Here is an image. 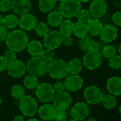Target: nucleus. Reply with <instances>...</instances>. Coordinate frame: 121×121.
<instances>
[{"mask_svg": "<svg viewBox=\"0 0 121 121\" xmlns=\"http://www.w3.org/2000/svg\"><path fill=\"white\" fill-rule=\"evenodd\" d=\"M88 33L91 36H97L100 34L103 28V24L99 18H91L86 23Z\"/></svg>", "mask_w": 121, "mask_h": 121, "instance_id": "412c9836", "label": "nucleus"}, {"mask_svg": "<svg viewBox=\"0 0 121 121\" xmlns=\"http://www.w3.org/2000/svg\"><path fill=\"white\" fill-rule=\"evenodd\" d=\"M6 35H7V29L3 25H0V43L5 40Z\"/></svg>", "mask_w": 121, "mask_h": 121, "instance_id": "37998d69", "label": "nucleus"}, {"mask_svg": "<svg viewBox=\"0 0 121 121\" xmlns=\"http://www.w3.org/2000/svg\"><path fill=\"white\" fill-rule=\"evenodd\" d=\"M4 21V16L0 14V25H3Z\"/></svg>", "mask_w": 121, "mask_h": 121, "instance_id": "49530a36", "label": "nucleus"}, {"mask_svg": "<svg viewBox=\"0 0 121 121\" xmlns=\"http://www.w3.org/2000/svg\"><path fill=\"white\" fill-rule=\"evenodd\" d=\"M1 96H0V105H1Z\"/></svg>", "mask_w": 121, "mask_h": 121, "instance_id": "6e6d98bb", "label": "nucleus"}, {"mask_svg": "<svg viewBox=\"0 0 121 121\" xmlns=\"http://www.w3.org/2000/svg\"><path fill=\"white\" fill-rule=\"evenodd\" d=\"M27 50L28 52L32 57H38L40 56L43 51V46L42 43L36 40H33L28 43L27 45Z\"/></svg>", "mask_w": 121, "mask_h": 121, "instance_id": "4be33fe9", "label": "nucleus"}, {"mask_svg": "<svg viewBox=\"0 0 121 121\" xmlns=\"http://www.w3.org/2000/svg\"><path fill=\"white\" fill-rule=\"evenodd\" d=\"M13 121H25V119H24V117L23 116L18 115L13 118Z\"/></svg>", "mask_w": 121, "mask_h": 121, "instance_id": "a18cd8bd", "label": "nucleus"}, {"mask_svg": "<svg viewBox=\"0 0 121 121\" xmlns=\"http://www.w3.org/2000/svg\"><path fill=\"white\" fill-rule=\"evenodd\" d=\"M67 72L69 75H75L81 72L83 68L82 62L78 58L72 59L67 64Z\"/></svg>", "mask_w": 121, "mask_h": 121, "instance_id": "5701e85b", "label": "nucleus"}, {"mask_svg": "<svg viewBox=\"0 0 121 121\" xmlns=\"http://www.w3.org/2000/svg\"><path fill=\"white\" fill-rule=\"evenodd\" d=\"M35 95L43 103H49L52 101L55 93L53 90L52 85L49 83L43 82L38 84V86L35 88Z\"/></svg>", "mask_w": 121, "mask_h": 121, "instance_id": "423d86ee", "label": "nucleus"}, {"mask_svg": "<svg viewBox=\"0 0 121 121\" xmlns=\"http://www.w3.org/2000/svg\"><path fill=\"white\" fill-rule=\"evenodd\" d=\"M112 21L114 23L116 26H120L121 25V11H116L114 13L111 17Z\"/></svg>", "mask_w": 121, "mask_h": 121, "instance_id": "79ce46f5", "label": "nucleus"}, {"mask_svg": "<svg viewBox=\"0 0 121 121\" xmlns=\"http://www.w3.org/2000/svg\"><path fill=\"white\" fill-rule=\"evenodd\" d=\"M62 44V35L57 30L49 31V33L44 36L43 45L50 50H55Z\"/></svg>", "mask_w": 121, "mask_h": 121, "instance_id": "9b49d317", "label": "nucleus"}, {"mask_svg": "<svg viewBox=\"0 0 121 121\" xmlns=\"http://www.w3.org/2000/svg\"><path fill=\"white\" fill-rule=\"evenodd\" d=\"M69 121H77V120H75V119H73V118H72V119H70Z\"/></svg>", "mask_w": 121, "mask_h": 121, "instance_id": "864d4df0", "label": "nucleus"}, {"mask_svg": "<svg viewBox=\"0 0 121 121\" xmlns=\"http://www.w3.org/2000/svg\"><path fill=\"white\" fill-rule=\"evenodd\" d=\"M65 89L68 92H76L80 90L84 84L83 79L78 74L69 75L64 82Z\"/></svg>", "mask_w": 121, "mask_h": 121, "instance_id": "4468645a", "label": "nucleus"}, {"mask_svg": "<svg viewBox=\"0 0 121 121\" xmlns=\"http://www.w3.org/2000/svg\"><path fill=\"white\" fill-rule=\"evenodd\" d=\"M52 88H53V90L55 94H58V93L65 91L66 90L64 82H62V81H59V82H57L56 83H55L54 85L52 86Z\"/></svg>", "mask_w": 121, "mask_h": 121, "instance_id": "58836bf2", "label": "nucleus"}, {"mask_svg": "<svg viewBox=\"0 0 121 121\" xmlns=\"http://www.w3.org/2000/svg\"><path fill=\"white\" fill-rule=\"evenodd\" d=\"M55 53L52 50L46 48L45 50H43L42 54L40 55V57L47 63L50 62L54 59Z\"/></svg>", "mask_w": 121, "mask_h": 121, "instance_id": "c9c22d12", "label": "nucleus"}, {"mask_svg": "<svg viewBox=\"0 0 121 121\" xmlns=\"http://www.w3.org/2000/svg\"><path fill=\"white\" fill-rule=\"evenodd\" d=\"M6 70L8 74L14 78L23 77L26 72V66L25 63L20 60H14L8 63Z\"/></svg>", "mask_w": 121, "mask_h": 121, "instance_id": "9d476101", "label": "nucleus"}, {"mask_svg": "<svg viewBox=\"0 0 121 121\" xmlns=\"http://www.w3.org/2000/svg\"><path fill=\"white\" fill-rule=\"evenodd\" d=\"M40 118L45 121H50L54 120L57 113L56 108L52 104H45L40 107L38 110Z\"/></svg>", "mask_w": 121, "mask_h": 121, "instance_id": "6ab92c4d", "label": "nucleus"}, {"mask_svg": "<svg viewBox=\"0 0 121 121\" xmlns=\"http://www.w3.org/2000/svg\"><path fill=\"white\" fill-rule=\"evenodd\" d=\"M26 71L30 74L35 77H43L47 73L48 63L45 62L40 56L32 57L27 62Z\"/></svg>", "mask_w": 121, "mask_h": 121, "instance_id": "7ed1b4c3", "label": "nucleus"}, {"mask_svg": "<svg viewBox=\"0 0 121 121\" xmlns=\"http://www.w3.org/2000/svg\"><path fill=\"white\" fill-rule=\"evenodd\" d=\"M104 94L103 91L95 85L87 86L84 91V97L86 103L91 105H96L101 103Z\"/></svg>", "mask_w": 121, "mask_h": 121, "instance_id": "6e6552de", "label": "nucleus"}, {"mask_svg": "<svg viewBox=\"0 0 121 121\" xmlns=\"http://www.w3.org/2000/svg\"><path fill=\"white\" fill-rule=\"evenodd\" d=\"M74 23L69 19L62 21L60 25V33L62 35H69L73 32Z\"/></svg>", "mask_w": 121, "mask_h": 121, "instance_id": "a878e982", "label": "nucleus"}, {"mask_svg": "<svg viewBox=\"0 0 121 121\" xmlns=\"http://www.w3.org/2000/svg\"><path fill=\"white\" fill-rule=\"evenodd\" d=\"M32 9L30 0H11V9L19 16L28 13Z\"/></svg>", "mask_w": 121, "mask_h": 121, "instance_id": "f3484780", "label": "nucleus"}, {"mask_svg": "<svg viewBox=\"0 0 121 121\" xmlns=\"http://www.w3.org/2000/svg\"><path fill=\"white\" fill-rule=\"evenodd\" d=\"M11 10V0H0V11L6 13Z\"/></svg>", "mask_w": 121, "mask_h": 121, "instance_id": "e433bc0d", "label": "nucleus"}, {"mask_svg": "<svg viewBox=\"0 0 121 121\" xmlns=\"http://www.w3.org/2000/svg\"><path fill=\"white\" fill-rule=\"evenodd\" d=\"M5 42L9 50H11L15 52H19L26 48L29 41L28 37L24 31L19 29H15L7 33Z\"/></svg>", "mask_w": 121, "mask_h": 121, "instance_id": "f257e3e1", "label": "nucleus"}, {"mask_svg": "<svg viewBox=\"0 0 121 121\" xmlns=\"http://www.w3.org/2000/svg\"><path fill=\"white\" fill-rule=\"evenodd\" d=\"M113 1H114V0H113Z\"/></svg>", "mask_w": 121, "mask_h": 121, "instance_id": "4d7b16f0", "label": "nucleus"}, {"mask_svg": "<svg viewBox=\"0 0 121 121\" xmlns=\"http://www.w3.org/2000/svg\"><path fill=\"white\" fill-rule=\"evenodd\" d=\"M62 43L67 47L72 46L74 43V38L71 36V35H62Z\"/></svg>", "mask_w": 121, "mask_h": 121, "instance_id": "a19ab883", "label": "nucleus"}, {"mask_svg": "<svg viewBox=\"0 0 121 121\" xmlns=\"http://www.w3.org/2000/svg\"><path fill=\"white\" fill-rule=\"evenodd\" d=\"M47 73L53 79H63L68 75L67 63L62 59H53L48 63Z\"/></svg>", "mask_w": 121, "mask_h": 121, "instance_id": "f03ea898", "label": "nucleus"}, {"mask_svg": "<svg viewBox=\"0 0 121 121\" xmlns=\"http://www.w3.org/2000/svg\"><path fill=\"white\" fill-rule=\"evenodd\" d=\"M3 57H4V58L6 60V61L9 63V62H12V61H13L14 60L16 59V52H15L14 51L8 49V50L4 53Z\"/></svg>", "mask_w": 121, "mask_h": 121, "instance_id": "4c0bfd02", "label": "nucleus"}, {"mask_svg": "<svg viewBox=\"0 0 121 121\" xmlns=\"http://www.w3.org/2000/svg\"><path fill=\"white\" fill-rule=\"evenodd\" d=\"M27 121H40L39 120H38V119H36V118H30V119H28Z\"/></svg>", "mask_w": 121, "mask_h": 121, "instance_id": "09e8293b", "label": "nucleus"}, {"mask_svg": "<svg viewBox=\"0 0 121 121\" xmlns=\"http://www.w3.org/2000/svg\"><path fill=\"white\" fill-rule=\"evenodd\" d=\"M106 88L111 94L120 96L121 94V79L118 77H111L106 83Z\"/></svg>", "mask_w": 121, "mask_h": 121, "instance_id": "aec40b11", "label": "nucleus"}, {"mask_svg": "<svg viewBox=\"0 0 121 121\" xmlns=\"http://www.w3.org/2000/svg\"><path fill=\"white\" fill-rule=\"evenodd\" d=\"M86 121H97V120L96 119V118H93V117H90V118H89Z\"/></svg>", "mask_w": 121, "mask_h": 121, "instance_id": "de8ad7c7", "label": "nucleus"}, {"mask_svg": "<svg viewBox=\"0 0 121 121\" xmlns=\"http://www.w3.org/2000/svg\"><path fill=\"white\" fill-rule=\"evenodd\" d=\"M53 106L57 111H66L72 104V96L68 91H62L55 94L53 99Z\"/></svg>", "mask_w": 121, "mask_h": 121, "instance_id": "1a4fd4ad", "label": "nucleus"}, {"mask_svg": "<svg viewBox=\"0 0 121 121\" xmlns=\"http://www.w3.org/2000/svg\"><path fill=\"white\" fill-rule=\"evenodd\" d=\"M76 17L79 22L86 23V24L92 18V16L88 9H81L77 14Z\"/></svg>", "mask_w": 121, "mask_h": 121, "instance_id": "72a5a7b5", "label": "nucleus"}, {"mask_svg": "<svg viewBox=\"0 0 121 121\" xmlns=\"http://www.w3.org/2000/svg\"><path fill=\"white\" fill-rule=\"evenodd\" d=\"M11 94L13 98L19 101L25 96V89L22 86L16 84L12 86L11 89Z\"/></svg>", "mask_w": 121, "mask_h": 121, "instance_id": "7c9ffc66", "label": "nucleus"}, {"mask_svg": "<svg viewBox=\"0 0 121 121\" xmlns=\"http://www.w3.org/2000/svg\"><path fill=\"white\" fill-rule=\"evenodd\" d=\"M81 3L82 2H83V3H85V2H88V1H89L90 0H79Z\"/></svg>", "mask_w": 121, "mask_h": 121, "instance_id": "3c124183", "label": "nucleus"}, {"mask_svg": "<svg viewBox=\"0 0 121 121\" xmlns=\"http://www.w3.org/2000/svg\"><path fill=\"white\" fill-rule=\"evenodd\" d=\"M121 45H119V48H118V52L119 54H121Z\"/></svg>", "mask_w": 121, "mask_h": 121, "instance_id": "603ef678", "label": "nucleus"}, {"mask_svg": "<svg viewBox=\"0 0 121 121\" xmlns=\"http://www.w3.org/2000/svg\"><path fill=\"white\" fill-rule=\"evenodd\" d=\"M19 108L22 114L28 118L34 116L38 110V105L36 100L28 95H25L19 100Z\"/></svg>", "mask_w": 121, "mask_h": 121, "instance_id": "39448f33", "label": "nucleus"}, {"mask_svg": "<svg viewBox=\"0 0 121 121\" xmlns=\"http://www.w3.org/2000/svg\"><path fill=\"white\" fill-rule=\"evenodd\" d=\"M89 114V107L86 103L79 102L77 103L70 111V116L72 118L78 121H84Z\"/></svg>", "mask_w": 121, "mask_h": 121, "instance_id": "f8f14e48", "label": "nucleus"}, {"mask_svg": "<svg viewBox=\"0 0 121 121\" xmlns=\"http://www.w3.org/2000/svg\"><path fill=\"white\" fill-rule=\"evenodd\" d=\"M81 9L82 3L79 0H64L59 6V12L67 19L75 17Z\"/></svg>", "mask_w": 121, "mask_h": 121, "instance_id": "20e7f679", "label": "nucleus"}, {"mask_svg": "<svg viewBox=\"0 0 121 121\" xmlns=\"http://www.w3.org/2000/svg\"><path fill=\"white\" fill-rule=\"evenodd\" d=\"M38 80L37 77L33 75H28L23 79V85L28 89H34L38 85Z\"/></svg>", "mask_w": 121, "mask_h": 121, "instance_id": "c756f323", "label": "nucleus"}, {"mask_svg": "<svg viewBox=\"0 0 121 121\" xmlns=\"http://www.w3.org/2000/svg\"><path fill=\"white\" fill-rule=\"evenodd\" d=\"M38 23V20L36 17L31 14V13H26L18 19V23L19 27L23 30H33L34 27Z\"/></svg>", "mask_w": 121, "mask_h": 121, "instance_id": "a211bd4d", "label": "nucleus"}, {"mask_svg": "<svg viewBox=\"0 0 121 121\" xmlns=\"http://www.w3.org/2000/svg\"><path fill=\"white\" fill-rule=\"evenodd\" d=\"M56 0H39L38 9L43 13L52 11L56 4Z\"/></svg>", "mask_w": 121, "mask_h": 121, "instance_id": "bb28decb", "label": "nucleus"}, {"mask_svg": "<svg viewBox=\"0 0 121 121\" xmlns=\"http://www.w3.org/2000/svg\"><path fill=\"white\" fill-rule=\"evenodd\" d=\"M33 30H35V33L38 36H40V37H44L50 31V28H49V26H48V24H46L45 23H43V22L37 23V24L34 27Z\"/></svg>", "mask_w": 121, "mask_h": 121, "instance_id": "2f4dec72", "label": "nucleus"}, {"mask_svg": "<svg viewBox=\"0 0 121 121\" xmlns=\"http://www.w3.org/2000/svg\"><path fill=\"white\" fill-rule=\"evenodd\" d=\"M108 9V5L104 0H94L89 6V12L93 18H100L103 17Z\"/></svg>", "mask_w": 121, "mask_h": 121, "instance_id": "ddd939ff", "label": "nucleus"}, {"mask_svg": "<svg viewBox=\"0 0 121 121\" xmlns=\"http://www.w3.org/2000/svg\"><path fill=\"white\" fill-rule=\"evenodd\" d=\"M101 102L104 108H106V109H109V110L114 108L117 104V101H116L115 96L111 94H104L103 98L101 99Z\"/></svg>", "mask_w": 121, "mask_h": 121, "instance_id": "cd10ccee", "label": "nucleus"}, {"mask_svg": "<svg viewBox=\"0 0 121 121\" xmlns=\"http://www.w3.org/2000/svg\"><path fill=\"white\" fill-rule=\"evenodd\" d=\"M62 18L58 11H50L48 16V23L52 27H58L62 21Z\"/></svg>", "mask_w": 121, "mask_h": 121, "instance_id": "b1692460", "label": "nucleus"}, {"mask_svg": "<svg viewBox=\"0 0 121 121\" xmlns=\"http://www.w3.org/2000/svg\"><path fill=\"white\" fill-rule=\"evenodd\" d=\"M108 65L113 69H118L121 67V57L120 55H116L108 59Z\"/></svg>", "mask_w": 121, "mask_h": 121, "instance_id": "f704fd0d", "label": "nucleus"}, {"mask_svg": "<svg viewBox=\"0 0 121 121\" xmlns=\"http://www.w3.org/2000/svg\"><path fill=\"white\" fill-rule=\"evenodd\" d=\"M103 57L99 51H90L86 52L83 57L82 64L87 69H97L102 63Z\"/></svg>", "mask_w": 121, "mask_h": 121, "instance_id": "0eeeda50", "label": "nucleus"}, {"mask_svg": "<svg viewBox=\"0 0 121 121\" xmlns=\"http://www.w3.org/2000/svg\"><path fill=\"white\" fill-rule=\"evenodd\" d=\"M18 23V18L13 14H9L4 17L3 26L8 30L15 28Z\"/></svg>", "mask_w": 121, "mask_h": 121, "instance_id": "c85d7f7f", "label": "nucleus"}, {"mask_svg": "<svg viewBox=\"0 0 121 121\" xmlns=\"http://www.w3.org/2000/svg\"><path fill=\"white\" fill-rule=\"evenodd\" d=\"M72 33L78 38H81L86 36L88 34V30H87L86 24L77 21V23H74L73 32Z\"/></svg>", "mask_w": 121, "mask_h": 121, "instance_id": "393cba45", "label": "nucleus"}, {"mask_svg": "<svg viewBox=\"0 0 121 121\" xmlns=\"http://www.w3.org/2000/svg\"><path fill=\"white\" fill-rule=\"evenodd\" d=\"M118 30L116 26L108 24L105 26H103L99 35L103 42L108 43L116 40L118 36Z\"/></svg>", "mask_w": 121, "mask_h": 121, "instance_id": "2eb2a0df", "label": "nucleus"}, {"mask_svg": "<svg viewBox=\"0 0 121 121\" xmlns=\"http://www.w3.org/2000/svg\"><path fill=\"white\" fill-rule=\"evenodd\" d=\"M64 0H56V1H60V2H62V1H63Z\"/></svg>", "mask_w": 121, "mask_h": 121, "instance_id": "5fc2aeb1", "label": "nucleus"}, {"mask_svg": "<svg viewBox=\"0 0 121 121\" xmlns=\"http://www.w3.org/2000/svg\"><path fill=\"white\" fill-rule=\"evenodd\" d=\"M77 45L79 48L85 52L90 51H99V43L94 41L90 36L88 35L79 38Z\"/></svg>", "mask_w": 121, "mask_h": 121, "instance_id": "dca6fc26", "label": "nucleus"}, {"mask_svg": "<svg viewBox=\"0 0 121 121\" xmlns=\"http://www.w3.org/2000/svg\"><path fill=\"white\" fill-rule=\"evenodd\" d=\"M54 120L55 121H67V115L65 111H57Z\"/></svg>", "mask_w": 121, "mask_h": 121, "instance_id": "ea45409f", "label": "nucleus"}, {"mask_svg": "<svg viewBox=\"0 0 121 121\" xmlns=\"http://www.w3.org/2000/svg\"><path fill=\"white\" fill-rule=\"evenodd\" d=\"M115 6L118 7V8H120V2H117L115 4Z\"/></svg>", "mask_w": 121, "mask_h": 121, "instance_id": "8fccbe9b", "label": "nucleus"}, {"mask_svg": "<svg viewBox=\"0 0 121 121\" xmlns=\"http://www.w3.org/2000/svg\"><path fill=\"white\" fill-rule=\"evenodd\" d=\"M8 62L4 58L3 56H0V72H3L6 69Z\"/></svg>", "mask_w": 121, "mask_h": 121, "instance_id": "c03bdc74", "label": "nucleus"}, {"mask_svg": "<svg viewBox=\"0 0 121 121\" xmlns=\"http://www.w3.org/2000/svg\"><path fill=\"white\" fill-rule=\"evenodd\" d=\"M101 55L102 57L109 59L117 54V49L115 46L111 45H105L101 50Z\"/></svg>", "mask_w": 121, "mask_h": 121, "instance_id": "473e14b6", "label": "nucleus"}]
</instances>
